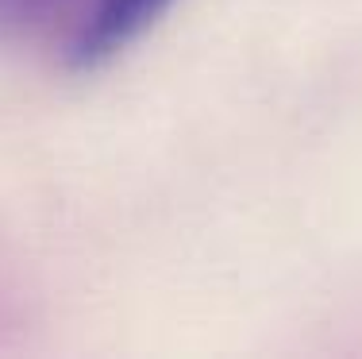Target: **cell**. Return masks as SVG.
Here are the masks:
<instances>
[{
    "mask_svg": "<svg viewBox=\"0 0 362 359\" xmlns=\"http://www.w3.org/2000/svg\"><path fill=\"white\" fill-rule=\"evenodd\" d=\"M174 0H0V42L39 47L66 70H93L127 50Z\"/></svg>",
    "mask_w": 362,
    "mask_h": 359,
    "instance_id": "6da1fadb",
    "label": "cell"
}]
</instances>
